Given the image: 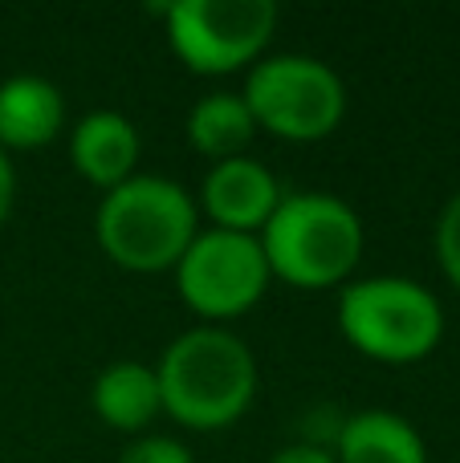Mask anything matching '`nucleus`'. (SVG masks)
I'll use <instances>...</instances> for the list:
<instances>
[{
	"instance_id": "f257e3e1",
	"label": "nucleus",
	"mask_w": 460,
	"mask_h": 463,
	"mask_svg": "<svg viewBox=\"0 0 460 463\" xmlns=\"http://www.w3.org/2000/svg\"><path fill=\"white\" fill-rule=\"evenodd\" d=\"M159 399L176 423L192 431H225L257 394V362L236 334L220 326H196L163 350Z\"/></svg>"
},
{
	"instance_id": "f03ea898",
	"label": "nucleus",
	"mask_w": 460,
	"mask_h": 463,
	"mask_svg": "<svg viewBox=\"0 0 460 463\" xmlns=\"http://www.w3.org/2000/svg\"><path fill=\"white\" fill-rule=\"evenodd\" d=\"M257 240L269 272L298 288H331L363 260V220L347 200L326 192L282 195Z\"/></svg>"
},
{
	"instance_id": "7ed1b4c3",
	"label": "nucleus",
	"mask_w": 460,
	"mask_h": 463,
	"mask_svg": "<svg viewBox=\"0 0 460 463\" xmlns=\"http://www.w3.org/2000/svg\"><path fill=\"white\" fill-rule=\"evenodd\" d=\"M196 200L163 175H130L102 195L94 232L102 252L127 272H168L196 240Z\"/></svg>"
},
{
	"instance_id": "20e7f679",
	"label": "nucleus",
	"mask_w": 460,
	"mask_h": 463,
	"mask_svg": "<svg viewBox=\"0 0 460 463\" xmlns=\"http://www.w3.org/2000/svg\"><path fill=\"white\" fill-rule=\"evenodd\" d=\"M339 329L359 354L407 366L436 350L445 334L440 301L407 277H367L342 288Z\"/></svg>"
},
{
	"instance_id": "39448f33",
	"label": "nucleus",
	"mask_w": 460,
	"mask_h": 463,
	"mask_svg": "<svg viewBox=\"0 0 460 463\" xmlns=\"http://www.w3.org/2000/svg\"><path fill=\"white\" fill-rule=\"evenodd\" d=\"M257 130H269L290 143H318L334 135L347 114L342 78L326 61L306 53L261 57L241 90Z\"/></svg>"
},
{
	"instance_id": "423d86ee",
	"label": "nucleus",
	"mask_w": 460,
	"mask_h": 463,
	"mask_svg": "<svg viewBox=\"0 0 460 463\" xmlns=\"http://www.w3.org/2000/svg\"><path fill=\"white\" fill-rule=\"evenodd\" d=\"M273 29V0H179L168 8V41L192 73L257 65Z\"/></svg>"
},
{
	"instance_id": "0eeeda50",
	"label": "nucleus",
	"mask_w": 460,
	"mask_h": 463,
	"mask_svg": "<svg viewBox=\"0 0 460 463\" xmlns=\"http://www.w3.org/2000/svg\"><path fill=\"white\" fill-rule=\"evenodd\" d=\"M269 280H273V272L265 264L261 240L244 236V232H196V240L176 264V285L184 305L208 321H228L249 313L265 297Z\"/></svg>"
},
{
	"instance_id": "6e6552de",
	"label": "nucleus",
	"mask_w": 460,
	"mask_h": 463,
	"mask_svg": "<svg viewBox=\"0 0 460 463\" xmlns=\"http://www.w3.org/2000/svg\"><path fill=\"white\" fill-rule=\"evenodd\" d=\"M282 195L285 192L273 179V171L257 159H244V155L216 163L200 187L204 216L212 220V228L244 232V236H261V228L277 212Z\"/></svg>"
},
{
	"instance_id": "1a4fd4ad",
	"label": "nucleus",
	"mask_w": 460,
	"mask_h": 463,
	"mask_svg": "<svg viewBox=\"0 0 460 463\" xmlns=\"http://www.w3.org/2000/svg\"><path fill=\"white\" fill-rule=\"evenodd\" d=\"M70 159L78 167V175L86 184L114 192L119 184H127L130 175H139V130L127 114L119 110H94L73 127L70 135Z\"/></svg>"
},
{
	"instance_id": "9d476101",
	"label": "nucleus",
	"mask_w": 460,
	"mask_h": 463,
	"mask_svg": "<svg viewBox=\"0 0 460 463\" xmlns=\"http://www.w3.org/2000/svg\"><path fill=\"white\" fill-rule=\"evenodd\" d=\"M65 98L53 81L16 73L0 81V151H33L62 135Z\"/></svg>"
},
{
	"instance_id": "9b49d317",
	"label": "nucleus",
	"mask_w": 460,
	"mask_h": 463,
	"mask_svg": "<svg viewBox=\"0 0 460 463\" xmlns=\"http://www.w3.org/2000/svg\"><path fill=\"white\" fill-rule=\"evenodd\" d=\"M90 407L114 431H147L155 419L163 415V399H159V378L155 366L143 362H114L90 386Z\"/></svg>"
},
{
	"instance_id": "f8f14e48",
	"label": "nucleus",
	"mask_w": 460,
	"mask_h": 463,
	"mask_svg": "<svg viewBox=\"0 0 460 463\" xmlns=\"http://www.w3.org/2000/svg\"><path fill=\"white\" fill-rule=\"evenodd\" d=\"M334 463H428V448L396 411H359L342 423Z\"/></svg>"
},
{
	"instance_id": "ddd939ff",
	"label": "nucleus",
	"mask_w": 460,
	"mask_h": 463,
	"mask_svg": "<svg viewBox=\"0 0 460 463\" xmlns=\"http://www.w3.org/2000/svg\"><path fill=\"white\" fill-rule=\"evenodd\" d=\"M253 135H257V122H253L241 94H225L220 90V94L200 98L192 106V114H187V143H192V151L208 155L216 163L236 159L249 146Z\"/></svg>"
},
{
	"instance_id": "4468645a",
	"label": "nucleus",
	"mask_w": 460,
	"mask_h": 463,
	"mask_svg": "<svg viewBox=\"0 0 460 463\" xmlns=\"http://www.w3.org/2000/svg\"><path fill=\"white\" fill-rule=\"evenodd\" d=\"M119 463H196V459L179 439H168V435H139L135 443L122 448Z\"/></svg>"
},
{
	"instance_id": "2eb2a0df",
	"label": "nucleus",
	"mask_w": 460,
	"mask_h": 463,
	"mask_svg": "<svg viewBox=\"0 0 460 463\" xmlns=\"http://www.w3.org/2000/svg\"><path fill=\"white\" fill-rule=\"evenodd\" d=\"M436 256L445 264L448 280L460 288V192L448 200V208L440 212V224H436Z\"/></svg>"
},
{
	"instance_id": "dca6fc26",
	"label": "nucleus",
	"mask_w": 460,
	"mask_h": 463,
	"mask_svg": "<svg viewBox=\"0 0 460 463\" xmlns=\"http://www.w3.org/2000/svg\"><path fill=\"white\" fill-rule=\"evenodd\" d=\"M269 463H334V456L314 443H298V448H282Z\"/></svg>"
},
{
	"instance_id": "f3484780",
	"label": "nucleus",
	"mask_w": 460,
	"mask_h": 463,
	"mask_svg": "<svg viewBox=\"0 0 460 463\" xmlns=\"http://www.w3.org/2000/svg\"><path fill=\"white\" fill-rule=\"evenodd\" d=\"M13 195H16V175H13V163H8V159H5V151H0V224L8 220Z\"/></svg>"
}]
</instances>
